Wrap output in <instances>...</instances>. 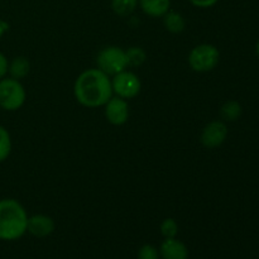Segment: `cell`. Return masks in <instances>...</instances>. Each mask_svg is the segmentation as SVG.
<instances>
[{
  "instance_id": "cell-1",
  "label": "cell",
  "mask_w": 259,
  "mask_h": 259,
  "mask_svg": "<svg viewBox=\"0 0 259 259\" xmlns=\"http://www.w3.org/2000/svg\"><path fill=\"white\" fill-rule=\"evenodd\" d=\"M73 95L77 103L85 108L104 106L114 95L110 76L98 67L85 70L75 80Z\"/></svg>"
},
{
  "instance_id": "cell-2",
  "label": "cell",
  "mask_w": 259,
  "mask_h": 259,
  "mask_svg": "<svg viewBox=\"0 0 259 259\" xmlns=\"http://www.w3.org/2000/svg\"><path fill=\"white\" fill-rule=\"evenodd\" d=\"M28 214L15 199L0 200V240L13 242L27 233Z\"/></svg>"
},
{
  "instance_id": "cell-3",
  "label": "cell",
  "mask_w": 259,
  "mask_h": 259,
  "mask_svg": "<svg viewBox=\"0 0 259 259\" xmlns=\"http://www.w3.org/2000/svg\"><path fill=\"white\" fill-rule=\"evenodd\" d=\"M27 100V91L19 80L7 77L0 80V109L5 111H17Z\"/></svg>"
},
{
  "instance_id": "cell-4",
  "label": "cell",
  "mask_w": 259,
  "mask_h": 259,
  "mask_svg": "<svg viewBox=\"0 0 259 259\" xmlns=\"http://www.w3.org/2000/svg\"><path fill=\"white\" fill-rule=\"evenodd\" d=\"M189 65L192 71L199 73H206L214 70L220 61V52L214 45L201 43L190 51Z\"/></svg>"
},
{
  "instance_id": "cell-5",
  "label": "cell",
  "mask_w": 259,
  "mask_h": 259,
  "mask_svg": "<svg viewBox=\"0 0 259 259\" xmlns=\"http://www.w3.org/2000/svg\"><path fill=\"white\" fill-rule=\"evenodd\" d=\"M96 65L99 70L106 75L114 76L128 68L126 52L118 46H108L99 52L96 57Z\"/></svg>"
},
{
  "instance_id": "cell-6",
  "label": "cell",
  "mask_w": 259,
  "mask_h": 259,
  "mask_svg": "<svg viewBox=\"0 0 259 259\" xmlns=\"http://www.w3.org/2000/svg\"><path fill=\"white\" fill-rule=\"evenodd\" d=\"M111 86H113L114 95L125 99V100H131V99H134L139 95L142 82L141 78L136 73L126 68V70L113 76Z\"/></svg>"
},
{
  "instance_id": "cell-7",
  "label": "cell",
  "mask_w": 259,
  "mask_h": 259,
  "mask_svg": "<svg viewBox=\"0 0 259 259\" xmlns=\"http://www.w3.org/2000/svg\"><path fill=\"white\" fill-rule=\"evenodd\" d=\"M228 137V126L223 120H212L204 126L200 142L207 149H215L222 146Z\"/></svg>"
},
{
  "instance_id": "cell-8",
  "label": "cell",
  "mask_w": 259,
  "mask_h": 259,
  "mask_svg": "<svg viewBox=\"0 0 259 259\" xmlns=\"http://www.w3.org/2000/svg\"><path fill=\"white\" fill-rule=\"evenodd\" d=\"M104 113H105L106 120L111 125H123L128 121L129 114H131L128 100L113 95L109 99L108 103L104 105Z\"/></svg>"
},
{
  "instance_id": "cell-9",
  "label": "cell",
  "mask_w": 259,
  "mask_h": 259,
  "mask_svg": "<svg viewBox=\"0 0 259 259\" xmlns=\"http://www.w3.org/2000/svg\"><path fill=\"white\" fill-rule=\"evenodd\" d=\"M55 220L45 214H34L28 217L27 232L35 238H46L55 232Z\"/></svg>"
},
{
  "instance_id": "cell-10",
  "label": "cell",
  "mask_w": 259,
  "mask_h": 259,
  "mask_svg": "<svg viewBox=\"0 0 259 259\" xmlns=\"http://www.w3.org/2000/svg\"><path fill=\"white\" fill-rule=\"evenodd\" d=\"M159 254L163 259H187L189 249L177 238H164L159 247Z\"/></svg>"
},
{
  "instance_id": "cell-11",
  "label": "cell",
  "mask_w": 259,
  "mask_h": 259,
  "mask_svg": "<svg viewBox=\"0 0 259 259\" xmlns=\"http://www.w3.org/2000/svg\"><path fill=\"white\" fill-rule=\"evenodd\" d=\"M139 7L144 14L152 18H161L171 9V0H139Z\"/></svg>"
},
{
  "instance_id": "cell-12",
  "label": "cell",
  "mask_w": 259,
  "mask_h": 259,
  "mask_svg": "<svg viewBox=\"0 0 259 259\" xmlns=\"http://www.w3.org/2000/svg\"><path fill=\"white\" fill-rule=\"evenodd\" d=\"M30 72V62L24 56H18L13 58L9 62L8 68V76L15 78V80H23L27 77Z\"/></svg>"
},
{
  "instance_id": "cell-13",
  "label": "cell",
  "mask_w": 259,
  "mask_h": 259,
  "mask_svg": "<svg viewBox=\"0 0 259 259\" xmlns=\"http://www.w3.org/2000/svg\"><path fill=\"white\" fill-rule=\"evenodd\" d=\"M163 24L164 28L169 33H174V34H179V33L184 32L185 27H186V22H185L184 17L179 12H175V10L171 9L163 15Z\"/></svg>"
},
{
  "instance_id": "cell-14",
  "label": "cell",
  "mask_w": 259,
  "mask_h": 259,
  "mask_svg": "<svg viewBox=\"0 0 259 259\" xmlns=\"http://www.w3.org/2000/svg\"><path fill=\"white\" fill-rule=\"evenodd\" d=\"M242 105L235 100H228L220 108V116L223 121H237L242 115Z\"/></svg>"
},
{
  "instance_id": "cell-15",
  "label": "cell",
  "mask_w": 259,
  "mask_h": 259,
  "mask_svg": "<svg viewBox=\"0 0 259 259\" xmlns=\"http://www.w3.org/2000/svg\"><path fill=\"white\" fill-rule=\"evenodd\" d=\"M139 0H111L114 13L120 17H128L138 7Z\"/></svg>"
},
{
  "instance_id": "cell-16",
  "label": "cell",
  "mask_w": 259,
  "mask_h": 259,
  "mask_svg": "<svg viewBox=\"0 0 259 259\" xmlns=\"http://www.w3.org/2000/svg\"><path fill=\"white\" fill-rule=\"evenodd\" d=\"M12 137L5 126L0 125V163L7 161L12 153Z\"/></svg>"
},
{
  "instance_id": "cell-17",
  "label": "cell",
  "mask_w": 259,
  "mask_h": 259,
  "mask_svg": "<svg viewBox=\"0 0 259 259\" xmlns=\"http://www.w3.org/2000/svg\"><path fill=\"white\" fill-rule=\"evenodd\" d=\"M126 60H128V67H138L146 62L147 53L141 47H131L125 51Z\"/></svg>"
},
{
  "instance_id": "cell-18",
  "label": "cell",
  "mask_w": 259,
  "mask_h": 259,
  "mask_svg": "<svg viewBox=\"0 0 259 259\" xmlns=\"http://www.w3.org/2000/svg\"><path fill=\"white\" fill-rule=\"evenodd\" d=\"M159 230L164 238H176L179 234V224L172 218H166L159 225Z\"/></svg>"
},
{
  "instance_id": "cell-19",
  "label": "cell",
  "mask_w": 259,
  "mask_h": 259,
  "mask_svg": "<svg viewBox=\"0 0 259 259\" xmlns=\"http://www.w3.org/2000/svg\"><path fill=\"white\" fill-rule=\"evenodd\" d=\"M161 254L156 247L151 244L142 245L138 252V259H159Z\"/></svg>"
},
{
  "instance_id": "cell-20",
  "label": "cell",
  "mask_w": 259,
  "mask_h": 259,
  "mask_svg": "<svg viewBox=\"0 0 259 259\" xmlns=\"http://www.w3.org/2000/svg\"><path fill=\"white\" fill-rule=\"evenodd\" d=\"M8 68H9V61L4 53L0 52V80L8 76Z\"/></svg>"
},
{
  "instance_id": "cell-21",
  "label": "cell",
  "mask_w": 259,
  "mask_h": 259,
  "mask_svg": "<svg viewBox=\"0 0 259 259\" xmlns=\"http://www.w3.org/2000/svg\"><path fill=\"white\" fill-rule=\"evenodd\" d=\"M194 7L202 8V9H206V8H211L217 4L219 0H189Z\"/></svg>"
},
{
  "instance_id": "cell-22",
  "label": "cell",
  "mask_w": 259,
  "mask_h": 259,
  "mask_svg": "<svg viewBox=\"0 0 259 259\" xmlns=\"http://www.w3.org/2000/svg\"><path fill=\"white\" fill-rule=\"evenodd\" d=\"M8 30H9V23L5 22L4 19H2V18H0V39H2L5 34H7Z\"/></svg>"
},
{
  "instance_id": "cell-23",
  "label": "cell",
  "mask_w": 259,
  "mask_h": 259,
  "mask_svg": "<svg viewBox=\"0 0 259 259\" xmlns=\"http://www.w3.org/2000/svg\"><path fill=\"white\" fill-rule=\"evenodd\" d=\"M255 51H257V55H258V57H259V40L257 42V47H255Z\"/></svg>"
}]
</instances>
